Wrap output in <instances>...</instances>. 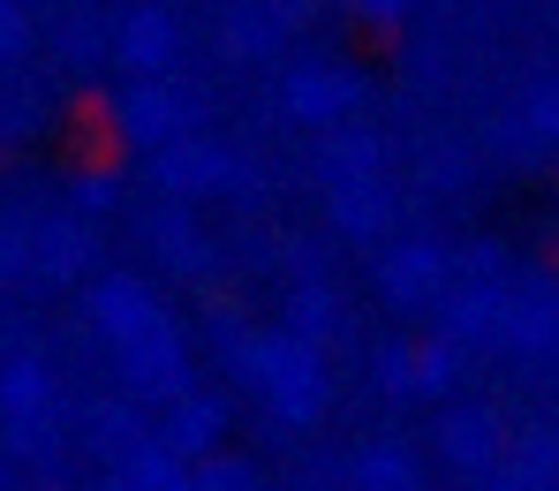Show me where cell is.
<instances>
[{
  "instance_id": "obj_1",
  "label": "cell",
  "mask_w": 559,
  "mask_h": 491,
  "mask_svg": "<svg viewBox=\"0 0 559 491\" xmlns=\"http://www.w3.org/2000/svg\"><path fill=\"white\" fill-rule=\"evenodd\" d=\"M38 400H46V379H38L31 363H15V371L0 379V408H8V416H31Z\"/></svg>"
}]
</instances>
